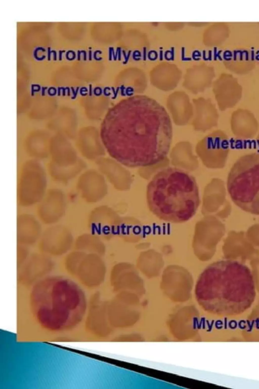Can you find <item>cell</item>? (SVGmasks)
<instances>
[{
  "label": "cell",
  "instance_id": "1",
  "mask_svg": "<svg viewBox=\"0 0 259 389\" xmlns=\"http://www.w3.org/2000/svg\"><path fill=\"white\" fill-rule=\"evenodd\" d=\"M100 136L108 154L126 167H144L164 160L172 136L165 109L154 99L138 95L111 108L101 126Z\"/></svg>",
  "mask_w": 259,
  "mask_h": 389
},
{
  "label": "cell",
  "instance_id": "2",
  "mask_svg": "<svg viewBox=\"0 0 259 389\" xmlns=\"http://www.w3.org/2000/svg\"><path fill=\"white\" fill-rule=\"evenodd\" d=\"M255 295L249 268L231 259L220 260L207 266L195 287L196 297L203 308L221 316L242 314L251 306Z\"/></svg>",
  "mask_w": 259,
  "mask_h": 389
},
{
  "label": "cell",
  "instance_id": "3",
  "mask_svg": "<svg viewBox=\"0 0 259 389\" xmlns=\"http://www.w3.org/2000/svg\"><path fill=\"white\" fill-rule=\"evenodd\" d=\"M84 291L73 281L47 276L33 285L30 294L31 313L38 324L51 331L72 329L82 320L86 309Z\"/></svg>",
  "mask_w": 259,
  "mask_h": 389
},
{
  "label": "cell",
  "instance_id": "4",
  "mask_svg": "<svg viewBox=\"0 0 259 389\" xmlns=\"http://www.w3.org/2000/svg\"><path fill=\"white\" fill-rule=\"evenodd\" d=\"M150 211L167 222L182 223L196 213L200 200L195 178L186 171L167 167L157 172L147 187Z\"/></svg>",
  "mask_w": 259,
  "mask_h": 389
},
{
  "label": "cell",
  "instance_id": "5",
  "mask_svg": "<svg viewBox=\"0 0 259 389\" xmlns=\"http://www.w3.org/2000/svg\"><path fill=\"white\" fill-rule=\"evenodd\" d=\"M227 186L235 205L259 215V153L245 154L237 160L228 174Z\"/></svg>",
  "mask_w": 259,
  "mask_h": 389
},
{
  "label": "cell",
  "instance_id": "6",
  "mask_svg": "<svg viewBox=\"0 0 259 389\" xmlns=\"http://www.w3.org/2000/svg\"><path fill=\"white\" fill-rule=\"evenodd\" d=\"M229 152L228 137L223 131H213L200 140L196 152L206 167L221 169L226 165Z\"/></svg>",
  "mask_w": 259,
  "mask_h": 389
},
{
  "label": "cell",
  "instance_id": "7",
  "mask_svg": "<svg viewBox=\"0 0 259 389\" xmlns=\"http://www.w3.org/2000/svg\"><path fill=\"white\" fill-rule=\"evenodd\" d=\"M75 239L71 230L64 225H49L42 231L37 243L39 251L51 257L67 254L74 246Z\"/></svg>",
  "mask_w": 259,
  "mask_h": 389
},
{
  "label": "cell",
  "instance_id": "8",
  "mask_svg": "<svg viewBox=\"0 0 259 389\" xmlns=\"http://www.w3.org/2000/svg\"><path fill=\"white\" fill-rule=\"evenodd\" d=\"M54 267L51 257L40 252L30 254L24 264L18 269V280L25 285H33L48 276Z\"/></svg>",
  "mask_w": 259,
  "mask_h": 389
},
{
  "label": "cell",
  "instance_id": "9",
  "mask_svg": "<svg viewBox=\"0 0 259 389\" xmlns=\"http://www.w3.org/2000/svg\"><path fill=\"white\" fill-rule=\"evenodd\" d=\"M104 264L101 255L86 253L75 277L84 286L94 289L101 284L104 275Z\"/></svg>",
  "mask_w": 259,
  "mask_h": 389
},
{
  "label": "cell",
  "instance_id": "10",
  "mask_svg": "<svg viewBox=\"0 0 259 389\" xmlns=\"http://www.w3.org/2000/svg\"><path fill=\"white\" fill-rule=\"evenodd\" d=\"M17 244L27 247L37 244L42 232L41 222L33 215L23 213L17 217Z\"/></svg>",
  "mask_w": 259,
  "mask_h": 389
},
{
  "label": "cell",
  "instance_id": "11",
  "mask_svg": "<svg viewBox=\"0 0 259 389\" xmlns=\"http://www.w3.org/2000/svg\"><path fill=\"white\" fill-rule=\"evenodd\" d=\"M258 127L257 121L249 111L239 109L232 114L231 128L233 134L237 138L251 139L257 133Z\"/></svg>",
  "mask_w": 259,
  "mask_h": 389
},
{
  "label": "cell",
  "instance_id": "12",
  "mask_svg": "<svg viewBox=\"0 0 259 389\" xmlns=\"http://www.w3.org/2000/svg\"><path fill=\"white\" fill-rule=\"evenodd\" d=\"M74 249L85 253L101 255L104 251L100 237L92 232H85L78 236L74 240Z\"/></svg>",
  "mask_w": 259,
  "mask_h": 389
},
{
  "label": "cell",
  "instance_id": "13",
  "mask_svg": "<svg viewBox=\"0 0 259 389\" xmlns=\"http://www.w3.org/2000/svg\"><path fill=\"white\" fill-rule=\"evenodd\" d=\"M85 254L74 249L65 255L64 266L69 274L75 277L78 267Z\"/></svg>",
  "mask_w": 259,
  "mask_h": 389
},
{
  "label": "cell",
  "instance_id": "14",
  "mask_svg": "<svg viewBox=\"0 0 259 389\" xmlns=\"http://www.w3.org/2000/svg\"><path fill=\"white\" fill-rule=\"evenodd\" d=\"M17 266L18 269L24 264L30 254L29 253L28 247L21 245L17 244Z\"/></svg>",
  "mask_w": 259,
  "mask_h": 389
},
{
  "label": "cell",
  "instance_id": "15",
  "mask_svg": "<svg viewBox=\"0 0 259 389\" xmlns=\"http://www.w3.org/2000/svg\"><path fill=\"white\" fill-rule=\"evenodd\" d=\"M40 49L44 51H46V50L44 48H43L42 47H37V48H36L35 49V50L34 51V52H33L34 57H35V59H36L38 60H41L43 59L44 58H45V57H46L45 55H42V56L41 57H40V58H39V57H38L37 56V50H40Z\"/></svg>",
  "mask_w": 259,
  "mask_h": 389
},
{
  "label": "cell",
  "instance_id": "16",
  "mask_svg": "<svg viewBox=\"0 0 259 389\" xmlns=\"http://www.w3.org/2000/svg\"><path fill=\"white\" fill-rule=\"evenodd\" d=\"M97 52H99L100 53H101V52L100 50H96V51L94 52V55H93V56H94V58H95L96 60H100V59H102V58H101V57H100V58H97V57H96V53H97Z\"/></svg>",
  "mask_w": 259,
  "mask_h": 389
},
{
  "label": "cell",
  "instance_id": "17",
  "mask_svg": "<svg viewBox=\"0 0 259 389\" xmlns=\"http://www.w3.org/2000/svg\"><path fill=\"white\" fill-rule=\"evenodd\" d=\"M50 47H48V59L50 60L51 51H50Z\"/></svg>",
  "mask_w": 259,
  "mask_h": 389
},
{
  "label": "cell",
  "instance_id": "18",
  "mask_svg": "<svg viewBox=\"0 0 259 389\" xmlns=\"http://www.w3.org/2000/svg\"><path fill=\"white\" fill-rule=\"evenodd\" d=\"M65 50H59V60H62V54L63 52H64Z\"/></svg>",
  "mask_w": 259,
  "mask_h": 389
},
{
  "label": "cell",
  "instance_id": "19",
  "mask_svg": "<svg viewBox=\"0 0 259 389\" xmlns=\"http://www.w3.org/2000/svg\"><path fill=\"white\" fill-rule=\"evenodd\" d=\"M51 53H53V54H54V58H53V59L54 60H57V53H56V51H55L54 50H52L51 51Z\"/></svg>",
  "mask_w": 259,
  "mask_h": 389
},
{
  "label": "cell",
  "instance_id": "20",
  "mask_svg": "<svg viewBox=\"0 0 259 389\" xmlns=\"http://www.w3.org/2000/svg\"><path fill=\"white\" fill-rule=\"evenodd\" d=\"M80 52H81V53L83 52V60H85L86 59H87V53H86V51H84V50H81Z\"/></svg>",
  "mask_w": 259,
  "mask_h": 389
},
{
  "label": "cell",
  "instance_id": "21",
  "mask_svg": "<svg viewBox=\"0 0 259 389\" xmlns=\"http://www.w3.org/2000/svg\"><path fill=\"white\" fill-rule=\"evenodd\" d=\"M89 59L90 60L92 59V51L91 50L89 51Z\"/></svg>",
  "mask_w": 259,
  "mask_h": 389
},
{
  "label": "cell",
  "instance_id": "22",
  "mask_svg": "<svg viewBox=\"0 0 259 389\" xmlns=\"http://www.w3.org/2000/svg\"><path fill=\"white\" fill-rule=\"evenodd\" d=\"M80 53H81V52H80V50H78V51H77V59H78V60H80Z\"/></svg>",
  "mask_w": 259,
  "mask_h": 389
},
{
  "label": "cell",
  "instance_id": "23",
  "mask_svg": "<svg viewBox=\"0 0 259 389\" xmlns=\"http://www.w3.org/2000/svg\"><path fill=\"white\" fill-rule=\"evenodd\" d=\"M47 88V87H41V89H42V95H44V93H45V89H46Z\"/></svg>",
  "mask_w": 259,
  "mask_h": 389
},
{
  "label": "cell",
  "instance_id": "24",
  "mask_svg": "<svg viewBox=\"0 0 259 389\" xmlns=\"http://www.w3.org/2000/svg\"><path fill=\"white\" fill-rule=\"evenodd\" d=\"M256 142L257 144L259 147V134H258L257 137H256Z\"/></svg>",
  "mask_w": 259,
  "mask_h": 389
},
{
  "label": "cell",
  "instance_id": "25",
  "mask_svg": "<svg viewBox=\"0 0 259 389\" xmlns=\"http://www.w3.org/2000/svg\"><path fill=\"white\" fill-rule=\"evenodd\" d=\"M61 89H62V90H63V95H65V90H66V88H64V87H61Z\"/></svg>",
  "mask_w": 259,
  "mask_h": 389
},
{
  "label": "cell",
  "instance_id": "26",
  "mask_svg": "<svg viewBox=\"0 0 259 389\" xmlns=\"http://www.w3.org/2000/svg\"><path fill=\"white\" fill-rule=\"evenodd\" d=\"M78 88H79V87H77L76 88V91H75V93L74 94V96L72 97V98H74V97H75V96H76V94L77 93V92H78Z\"/></svg>",
  "mask_w": 259,
  "mask_h": 389
},
{
  "label": "cell",
  "instance_id": "27",
  "mask_svg": "<svg viewBox=\"0 0 259 389\" xmlns=\"http://www.w3.org/2000/svg\"><path fill=\"white\" fill-rule=\"evenodd\" d=\"M89 90H90L89 93H90V95H91V91H92V85L91 84L89 85Z\"/></svg>",
  "mask_w": 259,
  "mask_h": 389
},
{
  "label": "cell",
  "instance_id": "28",
  "mask_svg": "<svg viewBox=\"0 0 259 389\" xmlns=\"http://www.w3.org/2000/svg\"><path fill=\"white\" fill-rule=\"evenodd\" d=\"M66 89H67V91H67V93H68V95H70V89H69V87H66Z\"/></svg>",
  "mask_w": 259,
  "mask_h": 389
},
{
  "label": "cell",
  "instance_id": "29",
  "mask_svg": "<svg viewBox=\"0 0 259 389\" xmlns=\"http://www.w3.org/2000/svg\"><path fill=\"white\" fill-rule=\"evenodd\" d=\"M61 89V87H58V95H60V89Z\"/></svg>",
  "mask_w": 259,
  "mask_h": 389
},
{
  "label": "cell",
  "instance_id": "30",
  "mask_svg": "<svg viewBox=\"0 0 259 389\" xmlns=\"http://www.w3.org/2000/svg\"><path fill=\"white\" fill-rule=\"evenodd\" d=\"M71 88L72 91L73 92V93L74 94L75 92H74V88L73 87H71Z\"/></svg>",
  "mask_w": 259,
  "mask_h": 389
}]
</instances>
